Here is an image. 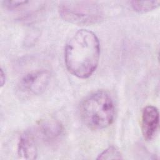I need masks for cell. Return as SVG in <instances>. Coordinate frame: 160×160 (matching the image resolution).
Wrapping results in <instances>:
<instances>
[{
  "instance_id": "5",
  "label": "cell",
  "mask_w": 160,
  "mask_h": 160,
  "mask_svg": "<svg viewBox=\"0 0 160 160\" xmlns=\"http://www.w3.org/2000/svg\"><path fill=\"white\" fill-rule=\"evenodd\" d=\"M159 122V111L153 106L144 108L141 116V131L146 141H151L156 136Z\"/></svg>"
},
{
  "instance_id": "6",
  "label": "cell",
  "mask_w": 160,
  "mask_h": 160,
  "mask_svg": "<svg viewBox=\"0 0 160 160\" xmlns=\"http://www.w3.org/2000/svg\"><path fill=\"white\" fill-rule=\"evenodd\" d=\"M62 132V125L54 119L41 120L38 124L36 131L38 137L46 142H52L58 140Z\"/></svg>"
},
{
  "instance_id": "3",
  "label": "cell",
  "mask_w": 160,
  "mask_h": 160,
  "mask_svg": "<svg viewBox=\"0 0 160 160\" xmlns=\"http://www.w3.org/2000/svg\"><path fill=\"white\" fill-rule=\"evenodd\" d=\"M58 11L62 19L77 25L95 24L104 19L101 6L94 1H62L59 4Z\"/></svg>"
},
{
  "instance_id": "2",
  "label": "cell",
  "mask_w": 160,
  "mask_h": 160,
  "mask_svg": "<svg viewBox=\"0 0 160 160\" xmlns=\"http://www.w3.org/2000/svg\"><path fill=\"white\" fill-rule=\"evenodd\" d=\"M114 105L105 91H98L88 96L81 103L79 114L83 122L91 129H102L112 124Z\"/></svg>"
},
{
  "instance_id": "7",
  "label": "cell",
  "mask_w": 160,
  "mask_h": 160,
  "mask_svg": "<svg viewBox=\"0 0 160 160\" xmlns=\"http://www.w3.org/2000/svg\"><path fill=\"white\" fill-rule=\"evenodd\" d=\"M18 155L21 159L32 160L38 156L36 136L31 130L25 131L19 138L18 144Z\"/></svg>"
},
{
  "instance_id": "1",
  "label": "cell",
  "mask_w": 160,
  "mask_h": 160,
  "mask_svg": "<svg viewBox=\"0 0 160 160\" xmlns=\"http://www.w3.org/2000/svg\"><path fill=\"white\" fill-rule=\"evenodd\" d=\"M99 54V42L96 35L91 31L80 29L66 45L65 64L69 72L74 76L88 78L96 69Z\"/></svg>"
},
{
  "instance_id": "11",
  "label": "cell",
  "mask_w": 160,
  "mask_h": 160,
  "mask_svg": "<svg viewBox=\"0 0 160 160\" xmlns=\"http://www.w3.org/2000/svg\"><path fill=\"white\" fill-rule=\"evenodd\" d=\"M0 81H1V87L2 88L6 82V74L2 68L0 70Z\"/></svg>"
},
{
  "instance_id": "4",
  "label": "cell",
  "mask_w": 160,
  "mask_h": 160,
  "mask_svg": "<svg viewBox=\"0 0 160 160\" xmlns=\"http://www.w3.org/2000/svg\"><path fill=\"white\" fill-rule=\"evenodd\" d=\"M50 78V72L45 69L29 72L21 79L18 90L25 96L39 95L48 87Z\"/></svg>"
},
{
  "instance_id": "8",
  "label": "cell",
  "mask_w": 160,
  "mask_h": 160,
  "mask_svg": "<svg viewBox=\"0 0 160 160\" xmlns=\"http://www.w3.org/2000/svg\"><path fill=\"white\" fill-rule=\"evenodd\" d=\"M132 8L138 12H146L159 6V1H131L129 2Z\"/></svg>"
},
{
  "instance_id": "9",
  "label": "cell",
  "mask_w": 160,
  "mask_h": 160,
  "mask_svg": "<svg viewBox=\"0 0 160 160\" xmlns=\"http://www.w3.org/2000/svg\"><path fill=\"white\" fill-rule=\"evenodd\" d=\"M122 159L121 152L114 146H110L98 155L97 159Z\"/></svg>"
},
{
  "instance_id": "10",
  "label": "cell",
  "mask_w": 160,
  "mask_h": 160,
  "mask_svg": "<svg viewBox=\"0 0 160 160\" xmlns=\"http://www.w3.org/2000/svg\"><path fill=\"white\" fill-rule=\"evenodd\" d=\"M28 2V1H4L2 4L6 9L13 11L27 4Z\"/></svg>"
}]
</instances>
